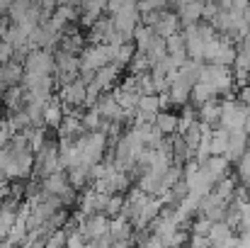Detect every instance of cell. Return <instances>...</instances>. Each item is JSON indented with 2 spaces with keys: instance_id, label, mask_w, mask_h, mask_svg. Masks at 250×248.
<instances>
[{
  "instance_id": "1",
  "label": "cell",
  "mask_w": 250,
  "mask_h": 248,
  "mask_svg": "<svg viewBox=\"0 0 250 248\" xmlns=\"http://www.w3.org/2000/svg\"><path fill=\"white\" fill-rule=\"evenodd\" d=\"M24 71L27 73H37V76H46V73H56V56L49 49H32L27 61H24Z\"/></svg>"
},
{
  "instance_id": "2",
  "label": "cell",
  "mask_w": 250,
  "mask_h": 248,
  "mask_svg": "<svg viewBox=\"0 0 250 248\" xmlns=\"http://www.w3.org/2000/svg\"><path fill=\"white\" fill-rule=\"evenodd\" d=\"M56 95L61 97L63 105H73V107H85V95H87V83L78 76L76 81L66 83L61 88H56Z\"/></svg>"
},
{
  "instance_id": "3",
  "label": "cell",
  "mask_w": 250,
  "mask_h": 248,
  "mask_svg": "<svg viewBox=\"0 0 250 248\" xmlns=\"http://www.w3.org/2000/svg\"><path fill=\"white\" fill-rule=\"evenodd\" d=\"M163 207H166V202H163L158 195H151V200H148V202L139 209V214L131 219V222H134V229H136V231L148 229V226H151V222H153V219L163 212Z\"/></svg>"
},
{
  "instance_id": "4",
  "label": "cell",
  "mask_w": 250,
  "mask_h": 248,
  "mask_svg": "<svg viewBox=\"0 0 250 248\" xmlns=\"http://www.w3.org/2000/svg\"><path fill=\"white\" fill-rule=\"evenodd\" d=\"M182 34H185V44H187V54H189V59L204 61V46H207V39H204L202 32H199V22L182 27Z\"/></svg>"
},
{
  "instance_id": "5",
  "label": "cell",
  "mask_w": 250,
  "mask_h": 248,
  "mask_svg": "<svg viewBox=\"0 0 250 248\" xmlns=\"http://www.w3.org/2000/svg\"><path fill=\"white\" fill-rule=\"evenodd\" d=\"M204 2H207V0H177V2H175V12L180 15L182 27L194 24V22H202Z\"/></svg>"
},
{
  "instance_id": "6",
  "label": "cell",
  "mask_w": 250,
  "mask_h": 248,
  "mask_svg": "<svg viewBox=\"0 0 250 248\" xmlns=\"http://www.w3.org/2000/svg\"><path fill=\"white\" fill-rule=\"evenodd\" d=\"M226 207H229L226 200H221L219 195L209 192V195H204L202 202H199V214L207 217V219H211V222H221V219L226 217Z\"/></svg>"
},
{
  "instance_id": "7",
  "label": "cell",
  "mask_w": 250,
  "mask_h": 248,
  "mask_svg": "<svg viewBox=\"0 0 250 248\" xmlns=\"http://www.w3.org/2000/svg\"><path fill=\"white\" fill-rule=\"evenodd\" d=\"M209 239H211V246H241L238 236H233V226H231L226 219L211 224Z\"/></svg>"
},
{
  "instance_id": "8",
  "label": "cell",
  "mask_w": 250,
  "mask_h": 248,
  "mask_svg": "<svg viewBox=\"0 0 250 248\" xmlns=\"http://www.w3.org/2000/svg\"><path fill=\"white\" fill-rule=\"evenodd\" d=\"M248 132L246 129H231V136H229V149H226V158L231 161V163H238L241 161V156L248 151Z\"/></svg>"
},
{
  "instance_id": "9",
  "label": "cell",
  "mask_w": 250,
  "mask_h": 248,
  "mask_svg": "<svg viewBox=\"0 0 250 248\" xmlns=\"http://www.w3.org/2000/svg\"><path fill=\"white\" fill-rule=\"evenodd\" d=\"M114 32V20H112V15H102L100 20H95L90 27H87V42L90 44H104V42H109V34Z\"/></svg>"
},
{
  "instance_id": "10",
  "label": "cell",
  "mask_w": 250,
  "mask_h": 248,
  "mask_svg": "<svg viewBox=\"0 0 250 248\" xmlns=\"http://www.w3.org/2000/svg\"><path fill=\"white\" fill-rule=\"evenodd\" d=\"M122 71H124L122 66H117V64H112V61H109V64H104L102 68H97V71H95V81L92 83H95L102 92H107V90H112V88L117 85L119 76H122Z\"/></svg>"
},
{
  "instance_id": "11",
  "label": "cell",
  "mask_w": 250,
  "mask_h": 248,
  "mask_svg": "<svg viewBox=\"0 0 250 248\" xmlns=\"http://www.w3.org/2000/svg\"><path fill=\"white\" fill-rule=\"evenodd\" d=\"M63 117H66V105H63L61 97L54 92L51 100L46 102V110H44V124H46L49 129H59L61 122H63Z\"/></svg>"
},
{
  "instance_id": "12",
  "label": "cell",
  "mask_w": 250,
  "mask_h": 248,
  "mask_svg": "<svg viewBox=\"0 0 250 248\" xmlns=\"http://www.w3.org/2000/svg\"><path fill=\"white\" fill-rule=\"evenodd\" d=\"M202 168L207 170V175L214 180V182H219L221 178H226V175H231V161L224 156V154H211L209 158H207V163H202Z\"/></svg>"
},
{
  "instance_id": "13",
  "label": "cell",
  "mask_w": 250,
  "mask_h": 248,
  "mask_svg": "<svg viewBox=\"0 0 250 248\" xmlns=\"http://www.w3.org/2000/svg\"><path fill=\"white\" fill-rule=\"evenodd\" d=\"M214 97H219V90L211 85V83L207 81H197L192 85V92H189V102L199 110L204 102H209V100H214Z\"/></svg>"
},
{
  "instance_id": "14",
  "label": "cell",
  "mask_w": 250,
  "mask_h": 248,
  "mask_svg": "<svg viewBox=\"0 0 250 248\" xmlns=\"http://www.w3.org/2000/svg\"><path fill=\"white\" fill-rule=\"evenodd\" d=\"M156 29V34H161V37H172V34H177L180 29H182V22H180V15L177 12H170V10H163V15H161V20H158V24L153 27Z\"/></svg>"
},
{
  "instance_id": "15",
  "label": "cell",
  "mask_w": 250,
  "mask_h": 248,
  "mask_svg": "<svg viewBox=\"0 0 250 248\" xmlns=\"http://www.w3.org/2000/svg\"><path fill=\"white\" fill-rule=\"evenodd\" d=\"M68 187H71V180H68V173H66V170H59V173H51V175L44 178V190H46L49 195L61 197Z\"/></svg>"
},
{
  "instance_id": "16",
  "label": "cell",
  "mask_w": 250,
  "mask_h": 248,
  "mask_svg": "<svg viewBox=\"0 0 250 248\" xmlns=\"http://www.w3.org/2000/svg\"><path fill=\"white\" fill-rule=\"evenodd\" d=\"M66 173H68V180H71V185H73L76 190H83V187H87V185H92V170H90V165L87 163L71 165Z\"/></svg>"
},
{
  "instance_id": "17",
  "label": "cell",
  "mask_w": 250,
  "mask_h": 248,
  "mask_svg": "<svg viewBox=\"0 0 250 248\" xmlns=\"http://www.w3.org/2000/svg\"><path fill=\"white\" fill-rule=\"evenodd\" d=\"M189 92H192V85L185 81H172L167 88V95H170V105L172 107H185L189 102Z\"/></svg>"
},
{
  "instance_id": "18",
  "label": "cell",
  "mask_w": 250,
  "mask_h": 248,
  "mask_svg": "<svg viewBox=\"0 0 250 248\" xmlns=\"http://www.w3.org/2000/svg\"><path fill=\"white\" fill-rule=\"evenodd\" d=\"M2 107H5V112L22 110L24 107V88L22 85H7L5 97H2Z\"/></svg>"
},
{
  "instance_id": "19",
  "label": "cell",
  "mask_w": 250,
  "mask_h": 248,
  "mask_svg": "<svg viewBox=\"0 0 250 248\" xmlns=\"http://www.w3.org/2000/svg\"><path fill=\"white\" fill-rule=\"evenodd\" d=\"M153 124L166 134V136H172V134H177V124H180V114H175V112H170V110H161L158 114H156V119H153Z\"/></svg>"
},
{
  "instance_id": "20",
  "label": "cell",
  "mask_w": 250,
  "mask_h": 248,
  "mask_svg": "<svg viewBox=\"0 0 250 248\" xmlns=\"http://www.w3.org/2000/svg\"><path fill=\"white\" fill-rule=\"evenodd\" d=\"M136 51H139V46H136L134 42H122V44H114V59H112V64H117V66L126 68V66L131 64V59L136 56Z\"/></svg>"
},
{
  "instance_id": "21",
  "label": "cell",
  "mask_w": 250,
  "mask_h": 248,
  "mask_svg": "<svg viewBox=\"0 0 250 248\" xmlns=\"http://www.w3.org/2000/svg\"><path fill=\"white\" fill-rule=\"evenodd\" d=\"M199 119L207 122V124H211V127H219V122H221V100L214 97V100L204 102L199 107Z\"/></svg>"
},
{
  "instance_id": "22",
  "label": "cell",
  "mask_w": 250,
  "mask_h": 248,
  "mask_svg": "<svg viewBox=\"0 0 250 248\" xmlns=\"http://www.w3.org/2000/svg\"><path fill=\"white\" fill-rule=\"evenodd\" d=\"M109 234L114 236V241L126 239V236L134 234V222H131L129 217H124V214H117V217H112V222H109Z\"/></svg>"
},
{
  "instance_id": "23",
  "label": "cell",
  "mask_w": 250,
  "mask_h": 248,
  "mask_svg": "<svg viewBox=\"0 0 250 248\" xmlns=\"http://www.w3.org/2000/svg\"><path fill=\"white\" fill-rule=\"evenodd\" d=\"M2 68V78L7 85H20L22 78H24V64H20V61H7V64H2L0 66Z\"/></svg>"
},
{
  "instance_id": "24",
  "label": "cell",
  "mask_w": 250,
  "mask_h": 248,
  "mask_svg": "<svg viewBox=\"0 0 250 248\" xmlns=\"http://www.w3.org/2000/svg\"><path fill=\"white\" fill-rule=\"evenodd\" d=\"M158 34H156V29L153 27H148V24H139L136 29H134V44L139 46V51H146L151 44H153V39H156Z\"/></svg>"
},
{
  "instance_id": "25",
  "label": "cell",
  "mask_w": 250,
  "mask_h": 248,
  "mask_svg": "<svg viewBox=\"0 0 250 248\" xmlns=\"http://www.w3.org/2000/svg\"><path fill=\"white\" fill-rule=\"evenodd\" d=\"M236 190H238V182H236V178L233 175H226V178H221L219 182H214V195H219L221 200H226V202H231L233 200V195H236Z\"/></svg>"
},
{
  "instance_id": "26",
  "label": "cell",
  "mask_w": 250,
  "mask_h": 248,
  "mask_svg": "<svg viewBox=\"0 0 250 248\" xmlns=\"http://www.w3.org/2000/svg\"><path fill=\"white\" fill-rule=\"evenodd\" d=\"M229 136H231V129H226V127H214V132H211V154H226V149H229Z\"/></svg>"
},
{
  "instance_id": "27",
  "label": "cell",
  "mask_w": 250,
  "mask_h": 248,
  "mask_svg": "<svg viewBox=\"0 0 250 248\" xmlns=\"http://www.w3.org/2000/svg\"><path fill=\"white\" fill-rule=\"evenodd\" d=\"M126 68H129V73L141 76V73H148V71L153 68V61L148 59V54H146V51H136V56L131 59V64H129Z\"/></svg>"
},
{
  "instance_id": "28",
  "label": "cell",
  "mask_w": 250,
  "mask_h": 248,
  "mask_svg": "<svg viewBox=\"0 0 250 248\" xmlns=\"http://www.w3.org/2000/svg\"><path fill=\"white\" fill-rule=\"evenodd\" d=\"M24 110H27V114H29V119H32V127H46V124H44V110H46V102H42V100H32V102L24 105Z\"/></svg>"
},
{
  "instance_id": "29",
  "label": "cell",
  "mask_w": 250,
  "mask_h": 248,
  "mask_svg": "<svg viewBox=\"0 0 250 248\" xmlns=\"http://www.w3.org/2000/svg\"><path fill=\"white\" fill-rule=\"evenodd\" d=\"M102 124H104V117L100 114V110H97V107H85V112H83V127H85V132L102 129Z\"/></svg>"
},
{
  "instance_id": "30",
  "label": "cell",
  "mask_w": 250,
  "mask_h": 248,
  "mask_svg": "<svg viewBox=\"0 0 250 248\" xmlns=\"http://www.w3.org/2000/svg\"><path fill=\"white\" fill-rule=\"evenodd\" d=\"M32 5H34V0H12V5H10V10H7V17H10L12 22H22V20L27 17V12H29Z\"/></svg>"
},
{
  "instance_id": "31",
  "label": "cell",
  "mask_w": 250,
  "mask_h": 248,
  "mask_svg": "<svg viewBox=\"0 0 250 248\" xmlns=\"http://www.w3.org/2000/svg\"><path fill=\"white\" fill-rule=\"evenodd\" d=\"M7 119H10V124H12L15 132H24L27 127H32V119H29V114H27L24 107L22 110H15V112H7Z\"/></svg>"
},
{
  "instance_id": "32",
  "label": "cell",
  "mask_w": 250,
  "mask_h": 248,
  "mask_svg": "<svg viewBox=\"0 0 250 248\" xmlns=\"http://www.w3.org/2000/svg\"><path fill=\"white\" fill-rule=\"evenodd\" d=\"M236 173H238V180H241V185H246L250 190V149L241 156V161L236 163Z\"/></svg>"
},
{
  "instance_id": "33",
  "label": "cell",
  "mask_w": 250,
  "mask_h": 248,
  "mask_svg": "<svg viewBox=\"0 0 250 248\" xmlns=\"http://www.w3.org/2000/svg\"><path fill=\"white\" fill-rule=\"evenodd\" d=\"M124 202H126L124 192H114V195H109V202H107V209H104V214H109V217H117V214H122V209H124Z\"/></svg>"
},
{
  "instance_id": "34",
  "label": "cell",
  "mask_w": 250,
  "mask_h": 248,
  "mask_svg": "<svg viewBox=\"0 0 250 248\" xmlns=\"http://www.w3.org/2000/svg\"><path fill=\"white\" fill-rule=\"evenodd\" d=\"M46 127H34L32 129V134H29V149L37 154V151H42L44 149V144H46V132H44Z\"/></svg>"
},
{
  "instance_id": "35",
  "label": "cell",
  "mask_w": 250,
  "mask_h": 248,
  "mask_svg": "<svg viewBox=\"0 0 250 248\" xmlns=\"http://www.w3.org/2000/svg\"><path fill=\"white\" fill-rule=\"evenodd\" d=\"M180 180H182V165L172 163L166 170V175H163V187H175ZM161 192H163V190H161Z\"/></svg>"
},
{
  "instance_id": "36",
  "label": "cell",
  "mask_w": 250,
  "mask_h": 248,
  "mask_svg": "<svg viewBox=\"0 0 250 248\" xmlns=\"http://www.w3.org/2000/svg\"><path fill=\"white\" fill-rule=\"evenodd\" d=\"M66 229H54L49 236H46V248H59V246H66Z\"/></svg>"
},
{
  "instance_id": "37",
  "label": "cell",
  "mask_w": 250,
  "mask_h": 248,
  "mask_svg": "<svg viewBox=\"0 0 250 248\" xmlns=\"http://www.w3.org/2000/svg\"><path fill=\"white\" fill-rule=\"evenodd\" d=\"M136 7L144 15V12H151V10H167V2L166 0H139Z\"/></svg>"
},
{
  "instance_id": "38",
  "label": "cell",
  "mask_w": 250,
  "mask_h": 248,
  "mask_svg": "<svg viewBox=\"0 0 250 248\" xmlns=\"http://www.w3.org/2000/svg\"><path fill=\"white\" fill-rule=\"evenodd\" d=\"M87 244V239H85V234L81 229H73L68 236H66V246L68 248H83Z\"/></svg>"
},
{
  "instance_id": "39",
  "label": "cell",
  "mask_w": 250,
  "mask_h": 248,
  "mask_svg": "<svg viewBox=\"0 0 250 248\" xmlns=\"http://www.w3.org/2000/svg\"><path fill=\"white\" fill-rule=\"evenodd\" d=\"M12 134H15V129H12V124H10V119H7V114L0 119V146H5L10 139H12Z\"/></svg>"
},
{
  "instance_id": "40",
  "label": "cell",
  "mask_w": 250,
  "mask_h": 248,
  "mask_svg": "<svg viewBox=\"0 0 250 248\" xmlns=\"http://www.w3.org/2000/svg\"><path fill=\"white\" fill-rule=\"evenodd\" d=\"M219 10H221V7H219L216 0H207V2H204V15H202V20H204V22H211V20L219 15Z\"/></svg>"
},
{
  "instance_id": "41",
  "label": "cell",
  "mask_w": 250,
  "mask_h": 248,
  "mask_svg": "<svg viewBox=\"0 0 250 248\" xmlns=\"http://www.w3.org/2000/svg\"><path fill=\"white\" fill-rule=\"evenodd\" d=\"M12 51H15V46H12L10 42L0 39V66H2V64H7V61L12 59Z\"/></svg>"
},
{
  "instance_id": "42",
  "label": "cell",
  "mask_w": 250,
  "mask_h": 248,
  "mask_svg": "<svg viewBox=\"0 0 250 248\" xmlns=\"http://www.w3.org/2000/svg\"><path fill=\"white\" fill-rule=\"evenodd\" d=\"M161 15H163V10L144 12V15H141V22H144V24H148V27H156V24H158V20H161Z\"/></svg>"
},
{
  "instance_id": "43",
  "label": "cell",
  "mask_w": 250,
  "mask_h": 248,
  "mask_svg": "<svg viewBox=\"0 0 250 248\" xmlns=\"http://www.w3.org/2000/svg\"><path fill=\"white\" fill-rule=\"evenodd\" d=\"M189 246L207 248V246H211V239L209 236H202V234H189Z\"/></svg>"
},
{
  "instance_id": "44",
  "label": "cell",
  "mask_w": 250,
  "mask_h": 248,
  "mask_svg": "<svg viewBox=\"0 0 250 248\" xmlns=\"http://www.w3.org/2000/svg\"><path fill=\"white\" fill-rule=\"evenodd\" d=\"M7 195H10V180L7 178H0V204L5 202Z\"/></svg>"
},
{
  "instance_id": "45",
  "label": "cell",
  "mask_w": 250,
  "mask_h": 248,
  "mask_svg": "<svg viewBox=\"0 0 250 248\" xmlns=\"http://www.w3.org/2000/svg\"><path fill=\"white\" fill-rule=\"evenodd\" d=\"M238 100H243L246 105H250V83L241 85V95H238Z\"/></svg>"
},
{
  "instance_id": "46",
  "label": "cell",
  "mask_w": 250,
  "mask_h": 248,
  "mask_svg": "<svg viewBox=\"0 0 250 248\" xmlns=\"http://www.w3.org/2000/svg\"><path fill=\"white\" fill-rule=\"evenodd\" d=\"M66 2H68V5H73V7H78V10H83L87 0H66Z\"/></svg>"
},
{
  "instance_id": "47",
  "label": "cell",
  "mask_w": 250,
  "mask_h": 248,
  "mask_svg": "<svg viewBox=\"0 0 250 248\" xmlns=\"http://www.w3.org/2000/svg\"><path fill=\"white\" fill-rule=\"evenodd\" d=\"M0 88H7V83H5V78H2V68H0Z\"/></svg>"
},
{
  "instance_id": "48",
  "label": "cell",
  "mask_w": 250,
  "mask_h": 248,
  "mask_svg": "<svg viewBox=\"0 0 250 248\" xmlns=\"http://www.w3.org/2000/svg\"><path fill=\"white\" fill-rule=\"evenodd\" d=\"M95 2H97V5H102V7H107V2H109V0H95Z\"/></svg>"
}]
</instances>
